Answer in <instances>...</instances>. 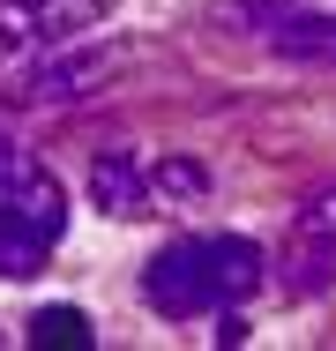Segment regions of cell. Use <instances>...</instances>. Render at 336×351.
Returning <instances> with one entry per match:
<instances>
[{"label":"cell","mask_w":336,"mask_h":351,"mask_svg":"<svg viewBox=\"0 0 336 351\" xmlns=\"http://www.w3.org/2000/svg\"><path fill=\"white\" fill-rule=\"evenodd\" d=\"M105 15H112V0H0V60H15L30 45H60Z\"/></svg>","instance_id":"cell-4"},{"label":"cell","mask_w":336,"mask_h":351,"mask_svg":"<svg viewBox=\"0 0 336 351\" xmlns=\"http://www.w3.org/2000/svg\"><path fill=\"white\" fill-rule=\"evenodd\" d=\"M30 344H90V314H75V306L30 314Z\"/></svg>","instance_id":"cell-7"},{"label":"cell","mask_w":336,"mask_h":351,"mask_svg":"<svg viewBox=\"0 0 336 351\" xmlns=\"http://www.w3.org/2000/svg\"><path fill=\"white\" fill-rule=\"evenodd\" d=\"M209 195V172L187 157H134V149H105L90 165V202L105 217H172Z\"/></svg>","instance_id":"cell-3"},{"label":"cell","mask_w":336,"mask_h":351,"mask_svg":"<svg viewBox=\"0 0 336 351\" xmlns=\"http://www.w3.org/2000/svg\"><path fill=\"white\" fill-rule=\"evenodd\" d=\"M329 262H336V187H329V195H314V202L299 210V232H291V269H299V277H291V284L336 277Z\"/></svg>","instance_id":"cell-5"},{"label":"cell","mask_w":336,"mask_h":351,"mask_svg":"<svg viewBox=\"0 0 336 351\" xmlns=\"http://www.w3.org/2000/svg\"><path fill=\"white\" fill-rule=\"evenodd\" d=\"M269 277L262 247L232 239V232H202V239H172L149 269H142V299L172 322H202V314H232L239 299H254Z\"/></svg>","instance_id":"cell-1"},{"label":"cell","mask_w":336,"mask_h":351,"mask_svg":"<svg viewBox=\"0 0 336 351\" xmlns=\"http://www.w3.org/2000/svg\"><path fill=\"white\" fill-rule=\"evenodd\" d=\"M67 232V202L45 165L0 142V277H38Z\"/></svg>","instance_id":"cell-2"},{"label":"cell","mask_w":336,"mask_h":351,"mask_svg":"<svg viewBox=\"0 0 336 351\" xmlns=\"http://www.w3.org/2000/svg\"><path fill=\"white\" fill-rule=\"evenodd\" d=\"M269 45H276V53H291V60H329V68H336V15H314V23H276V30H269Z\"/></svg>","instance_id":"cell-6"}]
</instances>
